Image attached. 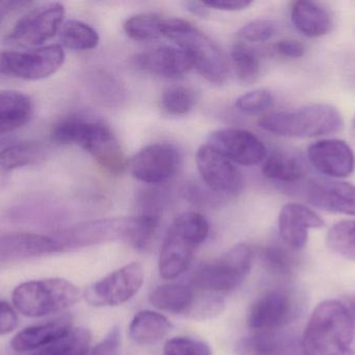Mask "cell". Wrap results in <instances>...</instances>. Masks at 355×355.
I'll list each match as a JSON object with an SVG mask.
<instances>
[{
	"label": "cell",
	"mask_w": 355,
	"mask_h": 355,
	"mask_svg": "<svg viewBox=\"0 0 355 355\" xmlns=\"http://www.w3.org/2000/svg\"><path fill=\"white\" fill-rule=\"evenodd\" d=\"M52 139L60 145L83 148L112 174H122L126 169L121 144L110 127L99 119L85 115L67 117L54 127Z\"/></svg>",
	"instance_id": "6da1fadb"
},
{
	"label": "cell",
	"mask_w": 355,
	"mask_h": 355,
	"mask_svg": "<svg viewBox=\"0 0 355 355\" xmlns=\"http://www.w3.org/2000/svg\"><path fill=\"white\" fill-rule=\"evenodd\" d=\"M354 322L347 306L338 300L319 304L304 329L302 355H354Z\"/></svg>",
	"instance_id": "7a4b0ae2"
},
{
	"label": "cell",
	"mask_w": 355,
	"mask_h": 355,
	"mask_svg": "<svg viewBox=\"0 0 355 355\" xmlns=\"http://www.w3.org/2000/svg\"><path fill=\"white\" fill-rule=\"evenodd\" d=\"M259 126L279 137L306 139L338 133L344 121L335 106L317 104L267 115L259 120Z\"/></svg>",
	"instance_id": "3957f363"
},
{
	"label": "cell",
	"mask_w": 355,
	"mask_h": 355,
	"mask_svg": "<svg viewBox=\"0 0 355 355\" xmlns=\"http://www.w3.org/2000/svg\"><path fill=\"white\" fill-rule=\"evenodd\" d=\"M162 35L173 40L191 60L193 68L210 83H225L229 64L218 46L200 29L183 19H164Z\"/></svg>",
	"instance_id": "277c9868"
},
{
	"label": "cell",
	"mask_w": 355,
	"mask_h": 355,
	"mask_svg": "<svg viewBox=\"0 0 355 355\" xmlns=\"http://www.w3.org/2000/svg\"><path fill=\"white\" fill-rule=\"evenodd\" d=\"M210 231L208 220L200 213L180 215L173 222L159 256V272L164 279H174L183 274L196 248L204 243Z\"/></svg>",
	"instance_id": "5b68a950"
},
{
	"label": "cell",
	"mask_w": 355,
	"mask_h": 355,
	"mask_svg": "<svg viewBox=\"0 0 355 355\" xmlns=\"http://www.w3.org/2000/svg\"><path fill=\"white\" fill-rule=\"evenodd\" d=\"M80 297V290L70 281L48 279L21 283L14 290L12 304L24 316L42 318L74 306Z\"/></svg>",
	"instance_id": "8992f818"
},
{
	"label": "cell",
	"mask_w": 355,
	"mask_h": 355,
	"mask_svg": "<svg viewBox=\"0 0 355 355\" xmlns=\"http://www.w3.org/2000/svg\"><path fill=\"white\" fill-rule=\"evenodd\" d=\"M252 258L250 246L238 244L220 258L202 265L192 275V286L207 293L233 291L250 274Z\"/></svg>",
	"instance_id": "52a82bcc"
},
{
	"label": "cell",
	"mask_w": 355,
	"mask_h": 355,
	"mask_svg": "<svg viewBox=\"0 0 355 355\" xmlns=\"http://www.w3.org/2000/svg\"><path fill=\"white\" fill-rule=\"evenodd\" d=\"M137 218H112L79 223L51 233L58 254L114 241L132 244L137 233Z\"/></svg>",
	"instance_id": "ba28073f"
},
{
	"label": "cell",
	"mask_w": 355,
	"mask_h": 355,
	"mask_svg": "<svg viewBox=\"0 0 355 355\" xmlns=\"http://www.w3.org/2000/svg\"><path fill=\"white\" fill-rule=\"evenodd\" d=\"M64 8L60 2L35 6L17 21L6 35L4 43L12 47H37L52 39L60 31Z\"/></svg>",
	"instance_id": "9c48e42d"
},
{
	"label": "cell",
	"mask_w": 355,
	"mask_h": 355,
	"mask_svg": "<svg viewBox=\"0 0 355 355\" xmlns=\"http://www.w3.org/2000/svg\"><path fill=\"white\" fill-rule=\"evenodd\" d=\"M64 62V48L60 44H52L26 51L2 52L0 71L23 81H40L54 74Z\"/></svg>",
	"instance_id": "30bf717a"
},
{
	"label": "cell",
	"mask_w": 355,
	"mask_h": 355,
	"mask_svg": "<svg viewBox=\"0 0 355 355\" xmlns=\"http://www.w3.org/2000/svg\"><path fill=\"white\" fill-rule=\"evenodd\" d=\"M144 279L143 267L139 263L133 262L87 288L83 296L89 306H120L139 293Z\"/></svg>",
	"instance_id": "8fae6325"
},
{
	"label": "cell",
	"mask_w": 355,
	"mask_h": 355,
	"mask_svg": "<svg viewBox=\"0 0 355 355\" xmlns=\"http://www.w3.org/2000/svg\"><path fill=\"white\" fill-rule=\"evenodd\" d=\"M207 145L242 166H254L267 158V148L252 131L223 129L209 135Z\"/></svg>",
	"instance_id": "7c38bea8"
},
{
	"label": "cell",
	"mask_w": 355,
	"mask_h": 355,
	"mask_svg": "<svg viewBox=\"0 0 355 355\" xmlns=\"http://www.w3.org/2000/svg\"><path fill=\"white\" fill-rule=\"evenodd\" d=\"M128 165L135 179L155 185L164 183L176 174L180 154L171 144H151L137 152Z\"/></svg>",
	"instance_id": "4fadbf2b"
},
{
	"label": "cell",
	"mask_w": 355,
	"mask_h": 355,
	"mask_svg": "<svg viewBox=\"0 0 355 355\" xmlns=\"http://www.w3.org/2000/svg\"><path fill=\"white\" fill-rule=\"evenodd\" d=\"M296 304L291 294L273 290L261 296L248 315V325L254 331H277L293 320Z\"/></svg>",
	"instance_id": "5bb4252c"
},
{
	"label": "cell",
	"mask_w": 355,
	"mask_h": 355,
	"mask_svg": "<svg viewBox=\"0 0 355 355\" xmlns=\"http://www.w3.org/2000/svg\"><path fill=\"white\" fill-rule=\"evenodd\" d=\"M196 167L205 185L215 193L237 194L242 188L241 173L231 160L210 146H200L196 156Z\"/></svg>",
	"instance_id": "9a60e30c"
},
{
	"label": "cell",
	"mask_w": 355,
	"mask_h": 355,
	"mask_svg": "<svg viewBox=\"0 0 355 355\" xmlns=\"http://www.w3.org/2000/svg\"><path fill=\"white\" fill-rule=\"evenodd\" d=\"M308 160L313 167L331 179H345L354 173L355 154L343 140L325 139L311 144Z\"/></svg>",
	"instance_id": "2e32d148"
},
{
	"label": "cell",
	"mask_w": 355,
	"mask_h": 355,
	"mask_svg": "<svg viewBox=\"0 0 355 355\" xmlns=\"http://www.w3.org/2000/svg\"><path fill=\"white\" fill-rule=\"evenodd\" d=\"M306 201L320 210L355 216V185L345 181L319 179L306 185Z\"/></svg>",
	"instance_id": "e0dca14e"
},
{
	"label": "cell",
	"mask_w": 355,
	"mask_h": 355,
	"mask_svg": "<svg viewBox=\"0 0 355 355\" xmlns=\"http://www.w3.org/2000/svg\"><path fill=\"white\" fill-rule=\"evenodd\" d=\"M323 225L321 217L304 204H286L279 213V236L284 243L293 250L306 246L310 229H320Z\"/></svg>",
	"instance_id": "ac0fdd59"
},
{
	"label": "cell",
	"mask_w": 355,
	"mask_h": 355,
	"mask_svg": "<svg viewBox=\"0 0 355 355\" xmlns=\"http://www.w3.org/2000/svg\"><path fill=\"white\" fill-rule=\"evenodd\" d=\"M133 63L139 70L166 79H179L193 68L188 54L174 46H162L141 52L133 58Z\"/></svg>",
	"instance_id": "d6986e66"
},
{
	"label": "cell",
	"mask_w": 355,
	"mask_h": 355,
	"mask_svg": "<svg viewBox=\"0 0 355 355\" xmlns=\"http://www.w3.org/2000/svg\"><path fill=\"white\" fill-rule=\"evenodd\" d=\"M53 254H58V250L51 235L20 233L0 236V264Z\"/></svg>",
	"instance_id": "ffe728a7"
},
{
	"label": "cell",
	"mask_w": 355,
	"mask_h": 355,
	"mask_svg": "<svg viewBox=\"0 0 355 355\" xmlns=\"http://www.w3.org/2000/svg\"><path fill=\"white\" fill-rule=\"evenodd\" d=\"M239 352L244 355H302V343L286 331H257L242 340Z\"/></svg>",
	"instance_id": "44dd1931"
},
{
	"label": "cell",
	"mask_w": 355,
	"mask_h": 355,
	"mask_svg": "<svg viewBox=\"0 0 355 355\" xmlns=\"http://www.w3.org/2000/svg\"><path fill=\"white\" fill-rule=\"evenodd\" d=\"M72 329V320L69 316L27 327L12 338L10 347L17 352H35L58 341Z\"/></svg>",
	"instance_id": "7402d4cb"
},
{
	"label": "cell",
	"mask_w": 355,
	"mask_h": 355,
	"mask_svg": "<svg viewBox=\"0 0 355 355\" xmlns=\"http://www.w3.org/2000/svg\"><path fill=\"white\" fill-rule=\"evenodd\" d=\"M291 19L295 28L306 37H322L333 27L331 13L316 2H294L291 8Z\"/></svg>",
	"instance_id": "603a6c76"
},
{
	"label": "cell",
	"mask_w": 355,
	"mask_h": 355,
	"mask_svg": "<svg viewBox=\"0 0 355 355\" xmlns=\"http://www.w3.org/2000/svg\"><path fill=\"white\" fill-rule=\"evenodd\" d=\"M262 171L267 179L279 183H294L306 176L308 167L300 154L279 150L265 158Z\"/></svg>",
	"instance_id": "cb8c5ba5"
},
{
	"label": "cell",
	"mask_w": 355,
	"mask_h": 355,
	"mask_svg": "<svg viewBox=\"0 0 355 355\" xmlns=\"http://www.w3.org/2000/svg\"><path fill=\"white\" fill-rule=\"evenodd\" d=\"M33 113L29 96L19 91H0V135L26 124Z\"/></svg>",
	"instance_id": "d4e9b609"
},
{
	"label": "cell",
	"mask_w": 355,
	"mask_h": 355,
	"mask_svg": "<svg viewBox=\"0 0 355 355\" xmlns=\"http://www.w3.org/2000/svg\"><path fill=\"white\" fill-rule=\"evenodd\" d=\"M173 329L166 317L152 311H141L129 327V337L139 345H152L166 338Z\"/></svg>",
	"instance_id": "484cf974"
},
{
	"label": "cell",
	"mask_w": 355,
	"mask_h": 355,
	"mask_svg": "<svg viewBox=\"0 0 355 355\" xmlns=\"http://www.w3.org/2000/svg\"><path fill=\"white\" fill-rule=\"evenodd\" d=\"M47 158L45 144L37 141H23L12 144L0 151V173L40 164Z\"/></svg>",
	"instance_id": "4316f807"
},
{
	"label": "cell",
	"mask_w": 355,
	"mask_h": 355,
	"mask_svg": "<svg viewBox=\"0 0 355 355\" xmlns=\"http://www.w3.org/2000/svg\"><path fill=\"white\" fill-rule=\"evenodd\" d=\"M194 298L196 294L191 288L180 283H168L159 286L152 292L150 302L158 310L186 316Z\"/></svg>",
	"instance_id": "83f0119b"
},
{
	"label": "cell",
	"mask_w": 355,
	"mask_h": 355,
	"mask_svg": "<svg viewBox=\"0 0 355 355\" xmlns=\"http://www.w3.org/2000/svg\"><path fill=\"white\" fill-rule=\"evenodd\" d=\"M58 33L60 43L69 49H94L100 41L97 31L83 21L68 20L62 22Z\"/></svg>",
	"instance_id": "f1b7e54d"
},
{
	"label": "cell",
	"mask_w": 355,
	"mask_h": 355,
	"mask_svg": "<svg viewBox=\"0 0 355 355\" xmlns=\"http://www.w3.org/2000/svg\"><path fill=\"white\" fill-rule=\"evenodd\" d=\"M91 342V333L87 329L73 327L64 337L31 355H87Z\"/></svg>",
	"instance_id": "f546056e"
},
{
	"label": "cell",
	"mask_w": 355,
	"mask_h": 355,
	"mask_svg": "<svg viewBox=\"0 0 355 355\" xmlns=\"http://www.w3.org/2000/svg\"><path fill=\"white\" fill-rule=\"evenodd\" d=\"M231 58L236 74L242 83H250L258 79L260 60L252 48L244 43H236L232 48Z\"/></svg>",
	"instance_id": "4dcf8cb0"
},
{
	"label": "cell",
	"mask_w": 355,
	"mask_h": 355,
	"mask_svg": "<svg viewBox=\"0 0 355 355\" xmlns=\"http://www.w3.org/2000/svg\"><path fill=\"white\" fill-rule=\"evenodd\" d=\"M327 245L335 254L355 261V220L337 223L329 229Z\"/></svg>",
	"instance_id": "1f68e13d"
},
{
	"label": "cell",
	"mask_w": 355,
	"mask_h": 355,
	"mask_svg": "<svg viewBox=\"0 0 355 355\" xmlns=\"http://www.w3.org/2000/svg\"><path fill=\"white\" fill-rule=\"evenodd\" d=\"M162 20L157 15L137 14L127 19L124 29L131 39L151 41L162 35Z\"/></svg>",
	"instance_id": "d6a6232c"
},
{
	"label": "cell",
	"mask_w": 355,
	"mask_h": 355,
	"mask_svg": "<svg viewBox=\"0 0 355 355\" xmlns=\"http://www.w3.org/2000/svg\"><path fill=\"white\" fill-rule=\"evenodd\" d=\"M262 258L267 269L281 276L293 274L298 263L293 252L281 245H270L265 248Z\"/></svg>",
	"instance_id": "836d02e7"
},
{
	"label": "cell",
	"mask_w": 355,
	"mask_h": 355,
	"mask_svg": "<svg viewBox=\"0 0 355 355\" xmlns=\"http://www.w3.org/2000/svg\"><path fill=\"white\" fill-rule=\"evenodd\" d=\"M194 100L193 91L189 88L173 85L162 94V106L171 116H184L193 108Z\"/></svg>",
	"instance_id": "e575fe53"
},
{
	"label": "cell",
	"mask_w": 355,
	"mask_h": 355,
	"mask_svg": "<svg viewBox=\"0 0 355 355\" xmlns=\"http://www.w3.org/2000/svg\"><path fill=\"white\" fill-rule=\"evenodd\" d=\"M225 308V299L217 294L207 293L196 295L193 304L186 318L192 320H207L218 316Z\"/></svg>",
	"instance_id": "d590c367"
},
{
	"label": "cell",
	"mask_w": 355,
	"mask_h": 355,
	"mask_svg": "<svg viewBox=\"0 0 355 355\" xmlns=\"http://www.w3.org/2000/svg\"><path fill=\"white\" fill-rule=\"evenodd\" d=\"M275 98L266 90H254L239 96L236 99L235 106L242 114L248 116H258L267 112L273 106Z\"/></svg>",
	"instance_id": "8d00e7d4"
},
{
	"label": "cell",
	"mask_w": 355,
	"mask_h": 355,
	"mask_svg": "<svg viewBox=\"0 0 355 355\" xmlns=\"http://www.w3.org/2000/svg\"><path fill=\"white\" fill-rule=\"evenodd\" d=\"M277 31V23L271 19H257L240 28L238 35L244 41L264 42L271 39Z\"/></svg>",
	"instance_id": "74e56055"
},
{
	"label": "cell",
	"mask_w": 355,
	"mask_h": 355,
	"mask_svg": "<svg viewBox=\"0 0 355 355\" xmlns=\"http://www.w3.org/2000/svg\"><path fill=\"white\" fill-rule=\"evenodd\" d=\"M164 355H212L208 344L189 337H178L164 346Z\"/></svg>",
	"instance_id": "f35d334b"
},
{
	"label": "cell",
	"mask_w": 355,
	"mask_h": 355,
	"mask_svg": "<svg viewBox=\"0 0 355 355\" xmlns=\"http://www.w3.org/2000/svg\"><path fill=\"white\" fill-rule=\"evenodd\" d=\"M121 333L118 327H112L106 337L87 355H119Z\"/></svg>",
	"instance_id": "ab89813d"
},
{
	"label": "cell",
	"mask_w": 355,
	"mask_h": 355,
	"mask_svg": "<svg viewBox=\"0 0 355 355\" xmlns=\"http://www.w3.org/2000/svg\"><path fill=\"white\" fill-rule=\"evenodd\" d=\"M18 325L14 308L6 302H0V336L12 333Z\"/></svg>",
	"instance_id": "60d3db41"
},
{
	"label": "cell",
	"mask_w": 355,
	"mask_h": 355,
	"mask_svg": "<svg viewBox=\"0 0 355 355\" xmlns=\"http://www.w3.org/2000/svg\"><path fill=\"white\" fill-rule=\"evenodd\" d=\"M275 50L286 58H300L304 56L306 47L297 40H282L275 44Z\"/></svg>",
	"instance_id": "b9f144b4"
},
{
	"label": "cell",
	"mask_w": 355,
	"mask_h": 355,
	"mask_svg": "<svg viewBox=\"0 0 355 355\" xmlns=\"http://www.w3.org/2000/svg\"><path fill=\"white\" fill-rule=\"evenodd\" d=\"M252 3V2L250 0H209V1H204L205 6L208 8L227 10V12L245 10Z\"/></svg>",
	"instance_id": "7bdbcfd3"
},
{
	"label": "cell",
	"mask_w": 355,
	"mask_h": 355,
	"mask_svg": "<svg viewBox=\"0 0 355 355\" xmlns=\"http://www.w3.org/2000/svg\"><path fill=\"white\" fill-rule=\"evenodd\" d=\"M185 6L192 15L198 18L206 19L209 16V8L205 6L204 2L187 1L185 2Z\"/></svg>",
	"instance_id": "ee69618b"
},
{
	"label": "cell",
	"mask_w": 355,
	"mask_h": 355,
	"mask_svg": "<svg viewBox=\"0 0 355 355\" xmlns=\"http://www.w3.org/2000/svg\"><path fill=\"white\" fill-rule=\"evenodd\" d=\"M352 129H354V133L355 135V116H354V123H352Z\"/></svg>",
	"instance_id": "f6af8a7d"
}]
</instances>
